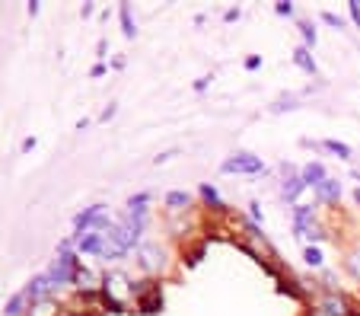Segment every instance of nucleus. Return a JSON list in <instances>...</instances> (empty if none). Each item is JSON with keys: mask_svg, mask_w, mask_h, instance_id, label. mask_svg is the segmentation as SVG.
Returning a JSON list of instances; mask_svg holds the SVG:
<instances>
[{"mask_svg": "<svg viewBox=\"0 0 360 316\" xmlns=\"http://www.w3.org/2000/svg\"><path fill=\"white\" fill-rule=\"evenodd\" d=\"M147 201H150V192H137L134 198L128 201V211H131V217L143 220V214H147V208H143V205H147Z\"/></svg>", "mask_w": 360, "mask_h": 316, "instance_id": "9", "label": "nucleus"}, {"mask_svg": "<svg viewBox=\"0 0 360 316\" xmlns=\"http://www.w3.org/2000/svg\"><path fill=\"white\" fill-rule=\"evenodd\" d=\"M322 20H326V23H328V26L341 29V20H338V16H335V13H322Z\"/></svg>", "mask_w": 360, "mask_h": 316, "instance_id": "21", "label": "nucleus"}, {"mask_svg": "<svg viewBox=\"0 0 360 316\" xmlns=\"http://www.w3.org/2000/svg\"><path fill=\"white\" fill-rule=\"evenodd\" d=\"M77 249L80 253H99L105 249V234H99V230H89V234H80L77 236Z\"/></svg>", "mask_w": 360, "mask_h": 316, "instance_id": "5", "label": "nucleus"}, {"mask_svg": "<svg viewBox=\"0 0 360 316\" xmlns=\"http://www.w3.org/2000/svg\"><path fill=\"white\" fill-rule=\"evenodd\" d=\"M278 13L281 16H293V4H278Z\"/></svg>", "mask_w": 360, "mask_h": 316, "instance_id": "22", "label": "nucleus"}, {"mask_svg": "<svg viewBox=\"0 0 360 316\" xmlns=\"http://www.w3.org/2000/svg\"><path fill=\"white\" fill-rule=\"evenodd\" d=\"M118 13H122V32L128 35V39H134L137 29H134V20H131V7H128V4H122V10H118Z\"/></svg>", "mask_w": 360, "mask_h": 316, "instance_id": "12", "label": "nucleus"}, {"mask_svg": "<svg viewBox=\"0 0 360 316\" xmlns=\"http://www.w3.org/2000/svg\"><path fill=\"white\" fill-rule=\"evenodd\" d=\"M300 32H303L306 45H316V26H313V23H300Z\"/></svg>", "mask_w": 360, "mask_h": 316, "instance_id": "16", "label": "nucleus"}, {"mask_svg": "<svg viewBox=\"0 0 360 316\" xmlns=\"http://www.w3.org/2000/svg\"><path fill=\"white\" fill-rule=\"evenodd\" d=\"M319 198L322 201H338L341 198V186L335 182V179H326V182L319 186Z\"/></svg>", "mask_w": 360, "mask_h": 316, "instance_id": "11", "label": "nucleus"}, {"mask_svg": "<svg viewBox=\"0 0 360 316\" xmlns=\"http://www.w3.org/2000/svg\"><path fill=\"white\" fill-rule=\"evenodd\" d=\"M26 301H29L26 294H13L10 297V303H7V310H4V316H20L22 307H26Z\"/></svg>", "mask_w": 360, "mask_h": 316, "instance_id": "13", "label": "nucleus"}, {"mask_svg": "<svg viewBox=\"0 0 360 316\" xmlns=\"http://www.w3.org/2000/svg\"><path fill=\"white\" fill-rule=\"evenodd\" d=\"M313 316H328V313H326V310H319V307H316V310H313Z\"/></svg>", "mask_w": 360, "mask_h": 316, "instance_id": "27", "label": "nucleus"}, {"mask_svg": "<svg viewBox=\"0 0 360 316\" xmlns=\"http://www.w3.org/2000/svg\"><path fill=\"white\" fill-rule=\"evenodd\" d=\"M259 64H262V58H249V61H245V68H249V70H255V68H259Z\"/></svg>", "mask_w": 360, "mask_h": 316, "instance_id": "25", "label": "nucleus"}, {"mask_svg": "<svg viewBox=\"0 0 360 316\" xmlns=\"http://www.w3.org/2000/svg\"><path fill=\"white\" fill-rule=\"evenodd\" d=\"M293 64H297V68H303L306 74H316V61H313V55H309V49H306V45H300V49L293 51Z\"/></svg>", "mask_w": 360, "mask_h": 316, "instance_id": "8", "label": "nucleus"}, {"mask_svg": "<svg viewBox=\"0 0 360 316\" xmlns=\"http://www.w3.org/2000/svg\"><path fill=\"white\" fill-rule=\"evenodd\" d=\"M303 259H306V265H322V253L319 249H313V246H306Z\"/></svg>", "mask_w": 360, "mask_h": 316, "instance_id": "18", "label": "nucleus"}, {"mask_svg": "<svg viewBox=\"0 0 360 316\" xmlns=\"http://www.w3.org/2000/svg\"><path fill=\"white\" fill-rule=\"evenodd\" d=\"M102 220V205H93V208H86V211H80L74 217V230H77V236L80 234H89V227H96Z\"/></svg>", "mask_w": 360, "mask_h": 316, "instance_id": "4", "label": "nucleus"}, {"mask_svg": "<svg viewBox=\"0 0 360 316\" xmlns=\"http://www.w3.org/2000/svg\"><path fill=\"white\" fill-rule=\"evenodd\" d=\"M166 205L176 208V211H179V208H185V205H188V192H169V195H166Z\"/></svg>", "mask_w": 360, "mask_h": 316, "instance_id": "15", "label": "nucleus"}, {"mask_svg": "<svg viewBox=\"0 0 360 316\" xmlns=\"http://www.w3.org/2000/svg\"><path fill=\"white\" fill-rule=\"evenodd\" d=\"M347 268H351L354 275L360 278V249H357V253H351V259H347Z\"/></svg>", "mask_w": 360, "mask_h": 316, "instance_id": "19", "label": "nucleus"}, {"mask_svg": "<svg viewBox=\"0 0 360 316\" xmlns=\"http://www.w3.org/2000/svg\"><path fill=\"white\" fill-rule=\"evenodd\" d=\"M201 195H204V201H211L214 208H220V195H217L214 186H201Z\"/></svg>", "mask_w": 360, "mask_h": 316, "instance_id": "17", "label": "nucleus"}, {"mask_svg": "<svg viewBox=\"0 0 360 316\" xmlns=\"http://www.w3.org/2000/svg\"><path fill=\"white\" fill-rule=\"evenodd\" d=\"M172 157H176V151H166V153H160L157 157V163H166V160H172Z\"/></svg>", "mask_w": 360, "mask_h": 316, "instance_id": "23", "label": "nucleus"}, {"mask_svg": "<svg viewBox=\"0 0 360 316\" xmlns=\"http://www.w3.org/2000/svg\"><path fill=\"white\" fill-rule=\"evenodd\" d=\"M306 189V182H303V176H287L284 179V198H290V201H297V195Z\"/></svg>", "mask_w": 360, "mask_h": 316, "instance_id": "10", "label": "nucleus"}, {"mask_svg": "<svg viewBox=\"0 0 360 316\" xmlns=\"http://www.w3.org/2000/svg\"><path fill=\"white\" fill-rule=\"evenodd\" d=\"M32 147H35V138H26V141H22V153L32 151Z\"/></svg>", "mask_w": 360, "mask_h": 316, "instance_id": "26", "label": "nucleus"}, {"mask_svg": "<svg viewBox=\"0 0 360 316\" xmlns=\"http://www.w3.org/2000/svg\"><path fill=\"white\" fill-rule=\"evenodd\" d=\"M354 198H357V205H360V189H357V192H354Z\"/></svg>", "mask_w": 360, "mask_h": 316, "instance_id": "28", "label": "nucleus"}, {"mask_svg": "<svg viewBox=\"0 0 360 316\" xmlns=\"http://www.w3.org/2000/svg\"><path fill=\"white\" fill-rule=\"evenodd\" d=\"M224 172H262V160L252 157V153H233L230 160H224V166H220Z\"/></svg>", "mask_w": 360, "mask_h": 316, "instance_id": "2", "label": "nucleus"}, {"mask_svg": "<svg viewBox=\"0 0 360 316\" xmlns=\"http://www.w3.org/2000/svg\"><path fill=\"white\" fill-rule=\"evenodd\" d=\"M326 179H328V176H326V166H322V163H306V166H303V182H306V186L319 189Z\"/></svg>", "mask_w": 360, "mask_h": 316, "instance_id": "7", "label": "nucleus"}, {"mask_svg": "<svg viewBox=\"0 0 360 316\" xmlns=\"http://www.w3.org/2000/svg\"><path fill=\"white\" fill-rule=\"evenodd\" d=\"M51 291H55V282H51V278H48V272L45 275H39V278H32V282H29V288L22 291V294L29 297V301H45L48 294H51Z\"/></svg>", "mask_w": 360, "mask_h": 316, "instance_id": "3", "label": "nucleus"}, {"mask_svg": "<svg viewBox=\"0 0 360 316\" xmlns=\"http://www.w3.org/2000/svg\"><path fill=\"white\" fill-rule=\"evenodd\" d=\"M326 147L332 153H338V160H351V147L341 144V141H326Z\"/></svg>", "mask_w": 360, "mask_h": 316, "instance_id": "14", "label": "nucleus"}, {"mask_svg": "<svg viewBox=\"0 0 360 316\" xmlns=\"http://www.w3.org/2000/svg\"><path fill=\"white\" fill-rule=\"evenodd\" d=\"M347 10H351V20L360 26V4H357V0H351V4H347Z\"/></svg>", "mask_w": 360, "mask_h": 316, "instance_id": "20", "label": "nucleus"}, {"mask_svg": "<svg viewBox=\"0 0 360 316\" xmlns=\"http://www.w3.org/2000/svg\"><path fill=\"white\" fill-rule=\"evenodd\" d=\"M319 310H326L328 316H351V310H347V303H345V297H338V294H326L319 301Z\"/></svg>", "mask_w": 360, "mask_h": 316, "instance_id": "6", "label": "nucleus"}, {"mask_svg": "<svg viewBox=\"0 0 360 316\" xmlns=\"http://www.w3.org/2000/svg\"><path fill=\"white\" fill-rule=\"evenodd\" d=\"M112 115H115V103H112V106H109V109L102 112V122H109V118H112Z\"/></svg>", "mask_w": 360, "mask_h": 316, "instance_id": "24", "label": "nucleus"}, {"mask_svg": "<svg viewBox=\"0 0 360 316\" xmlns=\"http://www.w3.org/2000/svg\"><path fill=\"white\" fill-rule=\"evenodd\" d=\"M80 262H77V255H70V253H61L55 259V265L48 268V278L55 282V288L58 284H77V275H80Z\"/></svg>", "mask_w": 360, "mask_h": 316, "instance_id": "1", "label": "nucleus"}]
</instances>
